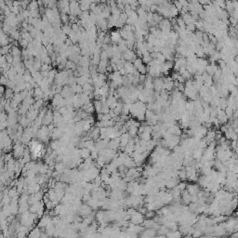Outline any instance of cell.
<instances>
[{"label": "cell", "mask_w": 238, "mask_h": 238, "mask_svg": "<svg viewBox=\"0 0 238 238\" xmlns=\"http://www.w3.org/2000/svg\"><path fill=\"white\" fill-rule=\"evenodd\" d=\"M147 110V106L145 102L138 101L133 102L130 104L129 108V114L132 115V117H135L138 119V121H143L145 119V111Z\"/></svg>", "instance_id": "cell-1"}, {"label": "cell", "mask_w": 238, "mask_h": 238, "mask_svg": "<svg viewBox=\"0 0 238 238\" xmlns=\"http://www.w3.org/2000/svg\"><path fill=\"white\" fill-rule=\"evenodd\" d=\"M138 56L136 54V52L132 49H127L125 51L122 52V59L125 61H129V62H134V61L137 59Z\"/></svg>", "instance_id": "cell-2"}, {"label": "cell", "mask_w": 238, "mask_h": 238, "mask_svg": "<svg viewBox=\"0 0 238 238\" xmlns=\"http://www.w3.org/2000/svg\"><path fill=\"white\" fill-rule=\"evenodd\" d=\"M133 65L135 66L137 72L140 74H145L147 73V66L145 65V63H143L142 58H137V59L133 62Z\"/></svg>", "instance_id": "cell-3"}, {"label": "cell", "mask_w": 238, "mask_h": 238, "mask_svg": "<svg viewBox=\"0 0 238 238\" xmlns=\"http://www.w3.org/2000/svg\"><path fill=\"white\" fill-rule=\"evenodd\" d=\"M157 26L161 30V32H163V33H169L170 31H172L171 21H170L169 19L163 18L160 21V22L158 24Z\"/></svg>", "instance_id": "cell-4"}, {"label": "cell", "mask_w": 238, "mask_h": 238, "mask_svg": "<svg viewBox=\"0 0 238 238\" xmlns=\"http://www.w3.org/2000/svg\"><path fill=\"white\" fill-rule=\"evenodd\" d=\"M174 61H174V64H173L174 71L179 72L182 68H184L185 66H186V63H187L186 58L179 56V58H176Z\"/></svg>", "instance_id": "cell-5"}, {"label": "cell", "mask_w": 238, "mask_h": 238, "mask_svg": "<svg viewBox=\"0 0 238 238\" xmlns=\"http://www.w3.org/2000/svg\"><path fill=\"white\" fill-rule=\"evenodd\" d=\"M129 219L131 220V223H133V224H142V222L144 220V218H143L142 214H141L140 212H138L137 210H135L130 215V219Z\"/></svg>", "instance_id": "cell-6"}, {"label": "cell", "mask_w": 238, "mask_h": 238, "mask_svg": "<svg viewBox=\"0 0 238 238\" xmlns=\"http://www.w3.org/2000/svg\"><path fill=\"white\" fill-rule=\"evenodd\" d=\"M163 89L167 91H171L174 89V80L169 76L163 77Z\"/></svg>", "instance_id": "cell-7"}, {"label": "cell", "mask_w": 238, "mask_h": 238, "mask_svg": "<svg viewBox=\"0 0 238 238\" xmlns=\"http://www.w3.org/2000/svg\"><path fill=\"white\" fill-rule=\"evenodd\" d=\"M154 89L155 90V92H160L162 89H163V77L162 76H158V77H154Z\"/></svg>", "instance_id": "cell-8"}, {"label": "cell", "mask_w": 238, "mask_h": 238, "mask_svg": "<svg viewBox=\"0 0 238 238\" xmlns=\"http://www.w3.org/2000/svg\"><path fill=\"white\" fill-rule=\"evenodd\" d=\"M182 20L184 21L185 24L188 25V24H195V20L193 18V16H192L189 12H182Z\"/></svg>", "instance_id": "cell-9"}, {"label": "cell", "mask_w": 238, "mask_h": 238, "mask_svg": "<svg viewBox=\"0 0 238 238\" xmlns=\"http://www.w3.org/2000/svg\"><path fill=\"white\" fill-rule=\"evenodd\" d=\"M218 69H219V66H218V64H216V62H210V63H208V64L207 65L205 72L207 74H208L213 75L215 73L218 71Z\"/></svg>", "instance_id": "cell-10"}, {"label": "cell", "mask_w": 238, "mask_h": 238, "mask_svg": "<svg viewBox=\"0 0 238 238\" xmlns=\"http://www.w3.org/2000/svg\"><path fill=\"white\" fill-rule=\"evenodd\" d=\"M202 80H203V84L207 86H210L213 85V78H212V75L207 74L206 72H204L202 74Z\"/></svg>", "instance_id": "cell-11"}, {"label": "cell", "mask_w": 238, "mask_h": 238, "mask_svg": "<svg viewBox=\"0 0 238 238\" xmlns=\"http://www.w3.org/2000/svg\"><path fill=\"white\" fill-rule=\"evenodd\" d=\"M110 37H111V42L114 45H117L120 40L122 39V36H121L119 31H113L111 33V34H110Z\"/></svg>", "instance_id": "cell-12"}, {"label": "cell", "mask_w": 238, "mask_h": 238, "mask_svg": "<svg viewBox=\"0 0 238 238\" xmlns=\"http://www.w3.org/2000/svg\"><path fill=\"white\" fill-rule=\"evenodd\" d=\"M217 118L219 120V122L220 124H226L228 122L229 118L227 117V115H226L224 110H219V111L217 113Z\"/></svg>", "instance_id": "cell-13"}, {"label": "cell", "mask_w": 238, "mask_h": 238, "mask_svg": "<svg viewBox=\"0 0 238 238\" xmlns=\"http://www.w3.org/2000/svg\"><path fill=\"white\" fill-rule=\"evenodd\" d=\"M106 103H107V105L109 106V108L114 109L117 104V99L115 98L114 95H109L106 98Z\"/></svg>", "instance_id": "cell-14"}, {"label": "cell", "mask_w": 238, "mask_h": 238, "mask_svg": "<svg viewBox=\"0 0 238 238\" xmlns=\"http://www.w3.org/2000/svg\"><path fill=\"white\" fill-rule=\"evenodd\" d=\"M186 190L188 191V193L192 194H197L198 192L200 191L199 185L198 184H189L186 186Z\"/></svg>", "instance_id": "cell-15"}, {"label": "cell", "mask_w": 238, "mask_h": 238, "mask_svg": "<svg viewBox=\"0 0 238 238\" xmlns=\"http://www.w3.org/2000/svg\"><path fill=\"white\" fill-rule=\"evenodd\" d=\"M154 78L151 76V75H148L146 76V79H145L144 83H143V88L146 89H154Z\"/></svg>", "instance_id": "cell-16"}, {"label": "cell", "mask_w": 238, "mask_h": 238, "mask_svg": "<svg viewBox=\"0 0 238 238\" xmlns=\"http://www.w3.org/2000/svg\"><path fill=\"white\" fill-rule=\"evenodd\" d=\"M124 68L126 69V71H127V74H133V73L137 72L135 66L133 65V63H132V62H129V61H125V63H124Z\"/></svg>", "instance_id": "cell-17"}, {"label": "cell", "mask_w": 238, "mask_h": 238, "mask_svg": "<svg viewBox=\"0 0 238 238\" xmlns=\"http://www.w3.org/2000/svg\"><path fill=\"white\" fill-rule=\"evenodd\" d=\"M182 200L183 201V204H186V205H189V203L191 202L190 201V198H191V194L188 193V191L186 189L182 190Z\"/></svg>", "instance_id": "cell-18"}, {"label": "cell", "mask_w": 238, "mask_h": 238, "mask_svg": "<svg viewBox=\"0 0 238 238\" xmlns=\"http://www.w3.org/2000/svg\"><path fill=\"white\" fill-rule=\"evenodd\" d=\"M155 115H156V114L154 113V111L147 109L146 111H145V120H146L147 122H149L150 120H152L153 118H154Z\"/></svg>", "instance_id": "cell-19"}, {"label": "cell", "mask_w": 238, "mask_h": 238, "mask_svg": "<svg viewBox=\"0 0 238 238\" xmlns=\"http://www.w3.org/2000/svg\"><path fill=\"white\" fill-rule=\"evenodd\" d=\"M179 74L182 75V76L185 79V80H188V79H191L192 78V74L187 71L186 68H182L181 70L179 71Z\"/></svg>", "instance_id": "cell-20"}, {"label": "cell", "mask_w": 238, "mask_h": 238, "mask_svg": "<svg viewBox=\"0 0 238 238\" xmlns=\"http://www.w3.org/2000/svg\"><path fill=\"white\" fill-rule=\"evenodd\" d=\"M38 9H39V5H38L37 0H31V1L29 2V4H28V10L29 11L36 10Z\"/></svg>", "instance_id": "cell-21"}, {"label": "cell", "mask_w": 238, "mask_h": 238, "mask_svg": "<svg viewBox=\"0 0 238 238\" xmlns=\"http://www.w3.org/2000/svg\"><path fill=\"white\" fill-rule=\"evenodd\" d=\"M142 60L143 63H145V64H148V63L153 60V58H152V56H151L150 52L147 51V52H145V53H143L142 55Z\"/></svg>", "instance_id": "cell-22"}, {"label": "cell", "mask_w": 238, "mask_h": 238, "mask_svg": "<svg viewBox=\"0 0 238 238\" xmlns=\"http://www.w3.org/2000/svg\"><path fill=\"white\" fill-rule=\"evenodd\" d=\"M117 46H118L119 49L121 50V52L125 51V50L127 49V41H126L125 39H123V38H122V39L120 40L119 43L117 44Z\"/></svg>", "instance_id": "cell-23"}, {"label": "cell", "mask_w": 238, "mask_h": 238, "mask_svg": "<svg viewBox=\"0 0 238 238\" xmlns=\"http://www.w3.org/2000/svg\"><path fill=\"white\" fill-rule=\"evenodd\" d=\"M224 112H225L226 115H227V117L232 119V117H233V114H234V110L233 108H232L231 106L227 105V107H226V108L224 109Z\"/></svg>", "instance_id": "cell-24"}, {"label": "cell", "mask_w": 238, "mask_h": 238, "mask_svg": "<svg viewBox=\"0 0 238 238\" xmlns=\"http://www.w3.org/2000/svg\"><path fill=\"white\" fill-rule=\"evenodd\" d=\"M173 5H174V7H175V8L178 9L179 12H181L182 9V4H181V3H179V0H174Z\"/></svg>", "instance_id": "cell-25"}, {"label": "cell", "mask_w": 238, "mask_h": 238, "mask_svg": "<svg viewBox=\"0 0 238 238\" xmlns=\"http://www.w3.org/2000/svg\"><path fill=\"white\" fill-rule=\"evenodd\" d=\"M71 31H72V27L67 25V24H65L64 26L62 27V33H64L65 34H69L71 33Z\"/></svg>", "instance_id": "cell-26"}, {"label": "cell", "mask_w": 238, "mask_h": 238, "mask_svg": "<svg viewBox=\"0 0 238 238\" xmlns=\"http://www.w3.org/2000/svg\"><path fill=\"white\" fill-rule=\"evenodd\" d=\"M145 215H146V218H147V219H153V218L155 216V211H153V210H148Z\"/></svg>", "instance_id": "cell-27"}, {"label": "cell", "mask_w": 238, "mask_h": 238, "mask_svg": "<svg viewBox=\"0 0 238 238\" xmlns=\"http://www.w3.org/2000/svg\"><path fill=\"white\" fill-rule=\"evenodd\" d=\"M231 1H236V0H231Z\"/></svg>", "instance_id": "cell-28"}]
</instances>
